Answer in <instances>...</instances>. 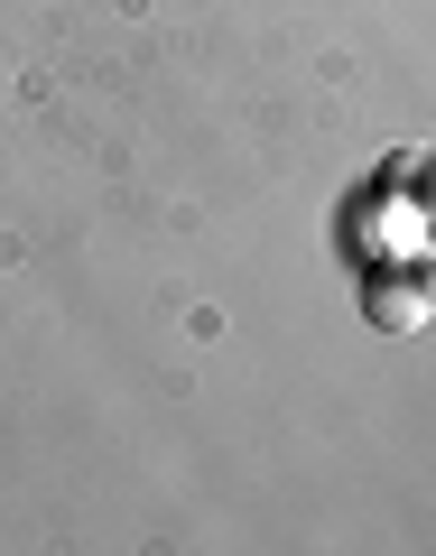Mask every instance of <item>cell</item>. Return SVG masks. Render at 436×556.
Masks as SVG:
<instances>
[{"mask_svg":"<svg viewBox=\"0 0 436 556\" xmlns=\"http://www.w3.org/2000/svg\"><path fill=\"white\" fill-rule=\"evenodd\" d=\"M372 316L390 325V334H409V325H427V288H409V278H381V288H372Z\"/></svg>","mask_w":436,"mask_h":556,"instance_id":"6da1fadb","label":"cell"}]
</instances>
